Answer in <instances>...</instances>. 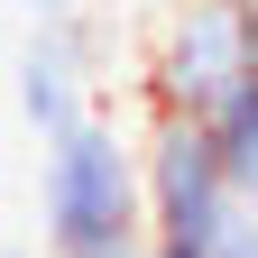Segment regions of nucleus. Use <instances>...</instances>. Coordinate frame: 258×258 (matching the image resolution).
Instances as JSON below:
<instances>
[{
	"mask_svg": "<svg viewBox=\"0 0 258 258\" xmlns=\"http://www.w3.org/2000/svg\"><path fill=\"white\" fill-rule=\"evenodd\" d=\"M148 258H184V249H157V240H148Z\"/></svg>",
	"mask_w": 258,
	"mask_h": 258,
	"instance_id": "nucleus-9",
	"label": "nucleus"
},
{
	"mask_svg": "<svg viewBox=\"0 0 258 258\" xmlns=\"http://www.w3.org/2000/svg\"><path fill=\"white\" fill-rule=\"evenodd\" d=\"M240 28H249V74H258V0H249V10H240Z\"/></svg>",
	"mask_w": 258,
	"mask_h": 258,
	"instance_id": "nucleus-8",
	"label": "nucleus"
},
{
	"mask_svg": "<svg viewBox=\"0 0 258 258\" xmlns=\"http://www.w3.org/2000/svg\"><path fill=\"white\" fill-rule=\"evenodd\" d=\"M231 10H249V0H231Z\"/></svg>",
	"mask_w": 258,
	"mask_h": 258,
	"instance_id": "nucleus-11",
	"label": "nucleus"
},
{
	"mask_svg": "<svg viewBox=\"0 0 258 258\" xmlns=\"http://www.w3.org/2000/svg\"><path fill=\"white\" fill-rule=\"evenodd\" d=\"M37 221L46 258H148V184H139V139L92 111L37 157Z\"/></svg>",
	"mask_w": 258,
	"mask_h": 258,
	"instance_id": "nucleus-1",
	"label": "nucleus"
},
{
	"mask_svg": "<svg viewBox=\"0 0 258 258\" xmlns=\"http://www.w3.org/2000/svg\"><path fill=\"white\" fill-rule=\"evenodd\" d=\"M249 83V28L231 0H175L148 37V120H212Z\"/></svg>",
	"mask_w": 258,
	"mask_h": 258,
	"instance_id": "nucleus-2",
	"label": "nucleus"
},
{
	"mask_svg": "<svg viewBox=\"0 0 258 258\" xmlns=\"http://www.w3.org/2000/svg\"><path fill=\"white\" fill-rule=\"evenodd\" d=\"M139 184H148V240L157 249H184V258H212V240L249 212L240 194H231V175H221L203 120H148Z\"/></svg>",
	"mask_w": 258,
	"mask_h": 258,
	"instance_id": "nucleus-3",
	"label": "nucleus"
},
{
	"mask_svg": "<svg viewBox=\"0 0 258 258\" xmlns=\"http://www.w3.org/2000/svg\"><path fill=\"white\" fill-rule=\"evenodd\" d=\"M0 258H28V249H0Z\"/></svg>",
	"mask_w": 258,
	"mask_h": 258,
	"instance_id": "nucleus-10",
	"label": "nucleus"
},
{
	"mask_svg": "<svg viewBox=\"0 0 258 258\" xmlns=\"http://www.w3.org/2000/svg\"><path fill=\"white\" fill-rule=\"evenodd\" d=\"M212 258H258V212H240V221H231V231H221V240H212Z\"/></svg>",
	"mask_w": 258,
	"mask_h": 258,
	"instance_id": "nucleus-6",
	"label": "nucleus"
},
{
	"mask_svg": "<svg viewBox=\"0 0 258 258\" xmlns=\"http://www.w3.org/2000/svg\"><path fill=\"white\" fill-rule=\"evenodd\" d=\"M0 10H28V19H64L74 0H0Z\"/></svg>",
	"mask_w": 258,
	"mask_h": 258,
	"instance_id": "nucleus-7",
	"label": "nucleus"
},
{
	"mask_svg": "<svg viewBox=\"0 0 258 258\" xmlns=\"http://www.w3.org/2000/svg\"><path fill=\"white\" fill-rule=\"evenodd\" d=\"M10 92H19V120L37 129V139H64L74 120H92V37L74 28V10L46 19L37 37L19 46Z\"/></svg>",
	"mask_w": 258,
	"mask_h": 258,
	"instance_id": "nucleus-4",
	"label": "nucleus"
},
{
	"mask_svg": "<svg viewBox=\"0 0 258 258\" xmlns=\"http://www.w3.org/2000/svg\"><path fill=\"white\" fill-rule=\"evenodd\" d=\"M203 129H212V157H221V175H231V194L258 212V74H249Z\"/></svg>",
	"mask_w": 258,
	"mask_h": 258,
	"instance_id": "nucleus-5",
	"label": "nucleus"
}]
</instances>
